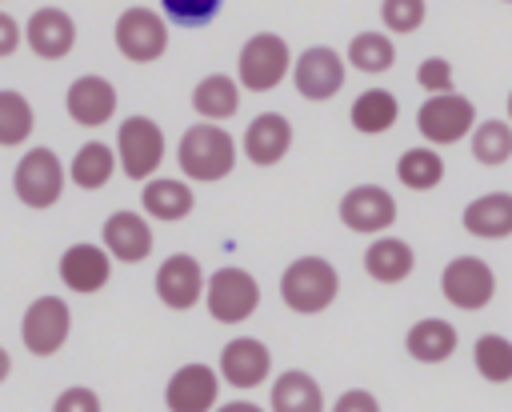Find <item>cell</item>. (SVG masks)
<instances>
[{"instance_id":"cell-37","label":"cell","mask_w":512,"mask_h":412,"mask_svg":"<svg viewBox=\"0 0 512 412\" xmlns=\"http://www.w3.org/2000/svg\"><path fill=\"white\" fill-rule=\"evenodd\" d=\"M56 412H100V396L92 392V388H64L60 396H56V404H52Z\"/></svg>"},{"instance_id":"cell-2","label":"cell","mask_w":512,"mask_h":412,"mask_svg":"<svg viewBox=\"0 0 512 412\" xmlns=\"http://www.w3.org/2000/svg\"><path fill=\"white\" fill-rule=\"evenodd\" d=\"M336 292H340V276L324 256H300L280 276V300L288 312H300V316L324 312L336 300Z\"/></svg>"},{"instance_id":"cell-8","label":"cell","mask_w":512,"mask_h":412,"mask_svg":"<svg viewBox=\"0 0 512 412\" xmlns=\"http://www.w3.org/2000/svg\"><path fill=\"white\" fill-rule=\"evenodd\" d=\"M472 124H476V104L460 92H432L416 112V132L428 144H456L472 132Z\"/></svg>"},{"instance_id":"cell-35","label":"cell","mask_w":512,"mask_h":412,"mask_svg":"<svg viewBox=\"0 0 512 412\" xmlns=\"http://www.w3.org/2000/svg\"><path fill=\"white\" fill-rule=\"evenodd\" d=\"M424 16H428V4L424 0H380V20L396 36L416 32L424 24Z\"/></svg>"},{"instance_id":"cell-14","label":"cell","mask_w":512,"mask_h":412,"mask_svg":"<svg viewBox=\"0 0 512 412\" xmlns=\"http://www.w3.org/2000/svg\"><path fill=\"white\" fill-rule=\"evenodd\" d=\"M220 400V372L212 364H184L168 376L164 404L172 412H208Z\"/></svg>"},{"instance_id":"cell-25","label":"cell","mask_w":512,"mask_h":412,"mask_svg":"<svg viewBox=\"0 0 512 412\" xmlns=\"http://www.w3.org/2000/svg\"><path fill=\"white\" fill-rule=\"evenodd\" d=\"M268 404H272V412H320L324 408V392L304 368H288V372L276 376Z\"/></svg>"},{"instance_id":"cell-28","label":"cell","mask_w":512,"mask_h":412,"mask_svg":"<svg viewBox=\"0 0 512 412\" xmlns=\"http://www.w3.org/2000/svg\"><path fill=\"white\" fill-rule=\"evenodd\" d=\"M116 168H120L116 164V148H108L104 140H88V144L76 148V156L68 164V180L76 188H84V192H96V188H104L112 180Z\"/></svg>"},{"instance_id":"cell-38","label":"cell","mask_w":512,"mask_h":412,"mask_svg":"<svg viewBox=\"0 0 512 412\" xmlns=\"http://www.w3.org/2000/svg\"><path fill=\"white\" fill-rule=\"evenodd\" d=\"M20 44H24V28L16 24V16H12V12H0V60H4V56H12Z\"/></svg>"},{"instance_id":"cell-10","label":"cell","mask_w":512,"mask_h":412,"mask_svg":"<svg viewBox=\"0 0 512 412\" xmlns=\"http://www.w3.org/2000/svg\"><path fill=\"white\" fill-rule=\"evenodd\" d=\"M72 332V312L64 304V296H36L28 308H24V320H20V340L32 356H56L64 348Z\"/></svg>"},{"instance_id":"cell-12","label":"cell","mask_w":512,"mask_h":412,"mask_svg":"<svg viewBox=\"0 0 512 412\" xmlns=\"http://www.w3.org/2000/svg\"><path fill=\"white\" fill-rule=\"evenodd\" d=\"M340 224L364 236H376L396 224V196L380 184H356L340 196Z\"/></svg>"},{"instance_id":"cell-31","label":"cell","mask_w":512,"mask_h":412,"mask_svg":"<svg viewBox=\"0 0 512 412\" xmlns=\"http://www.w3.org/2000/svg\"><path fill=\"white\" fill-rule=\"evenodd\" d=\"M472 156L484 168H500L512 160V124L508 120H480L472 124Z\"/></svg>"},{"instance_id":"cell-7","label":"cell","mask_w":512,"mask_h":412,"mask_svg":"<svg viewBox=\"0 0 512 412\" xmlns=\"http://www.w3.org/2000/svg\"><path fill=\"white\" fill-rule=\"evenodd\" d=\"M164 160V132L152 116H128L116 132V164L128 180H148L156 176Z\"/></svg>"},{"instance_id":"cell-17","label":"cell","mask_w":512,"mask_h":412,"mask_svg":"<svg viewBox=\"0 0 512 412\" xmlns=\"http://www.w3.org/2000/svg\"><path fill=\"white\" fill-rule=\"evenodd\" d=\"M60 280H64L68 292H80V296L100 292L112 280V256H108V248L104 244H88V240L64 248V256H60Z\"/></svg>"},{"instance_id":"cell-5","label":"cell","mask_w":512,"mask_h":412,"mask_svg":"<svg viewBox=\"0 0 512 412\" xmlns=\"http://www.w3.org/2000/svg\"><path fill=\"white\" fill-rule=\"evenodd\" d=\"M116 48L124 60L132 64H152L168 52V20L156 12V8H144V4H132L116 16Z\"/></svg>"},{"instance_id":"cell-4","label":"cell","mask_w":512,"mask_h":412,"mask_svg":"<svg viewBox=\"0 0 512 412\" xmlns=\"http://www.w3.org/2000/svg\"><path fill=\"white\" fill-rule=\"evenodd\" d=\"M204 304L208 316L220 324H244L256 308H260V284L248 268L240 264H224L204 280Z\"/></svg>"},{"instance_id":"cell-33","label":"cell","mask_w":512,"mask_h":412,"mask_svg":"<svg viewBox=\"0 0 512 412\" xmlns=\"http://www.w3.org/2000/svg\"><path fill=\"white\" fill-rule=\"evenodd\" d=\"M36 112L16 88H0V148H16L32 136Z\"/></svg>"},{"instance_id":"cell-9","label":"cell","mask_w":512,"mask_h":412,"mask_svg":"<svg viewBox=\"0 0 512 412\" xmlns=\"http://www.w3.org/2000/svg\"><path fill=\"white\" fill-rule=\"evenodd\" d=\"M344 76H348V60L328 44H312L292 60V84L312 104L332 100L344 88Z\"/></svg>"},{"instance_id":"cell-29","label":"cell","mask_w":512,"mask_h":412,"mask_svg":"<svg viewBox=\"0 0 512 412\" xmlns=\"http://www.w3.org/2000/svg\"><path fill=\"white\" fill-rule=\"evenodd\" d=\"M344 60H348L356 72L376 76V72H388V68L396 64V44H392V36H384V32H356V36L348 40Z\"/></svg>"},{"instance_id":"cell-26","label":"cell","mask_w":512,"mask_h":412,"mask_svg":"<svg viewBox=\"0 0 512 412\" xmlns=\"http://www.w3.org/2000/svg\"><path fill=\"white\" fill-rule=\"evenodd\" d=\"M192 108L200 112V120H232L236 108H240V80L224 76V72H212L204 76L196 88H192Z\"/></svg>"},{"instance_id":"cell-24","label":"cell","mask_w":512,"mask_h":412,"mask_svg":"<svg viewBox=\"0 0 512 412\" xmlns=\"http://www.w3.org/2000/svg\"><path fill=\"white\" fill-rule=\"evenodd\" d=\"M404 348L412 360L420 364H444L452 352H456V328L440 316H428V320H416L404 336Z\"/></svg>"},{"instance_id":"cell-22","label":"cell","mask_w":512,"mask_h":412,"mask_svg":"<svg viewBox=\"0 0 512 412\" xmlns=\"http://www.w3.org/2000/svg\"><path fill=\"white\" fill-rule=\"evenodd\" d=\"M192 204H196V196H192L188 180H176V176H148L144 180V192H140L144 216L172 224V220H184L192 212Z\"/></svg>"},{"instance_id":"cell-32","label":"cell","mask_w":512,"mask_h":412,"mask_svg":"<svg viewBox=\"0 0 512 412\" xmlns=\"http://www.w3.org/2000/svg\"><path fill=\"white\" fill-rule=\"evenodd\" d=\"M472 360H476V372H480L488 384H508V380H512V340H508V336L484 332V336L472 344Z\"/></svg>"},{"instance_id":"cell-16","label":"cell","mask_w":512,"mask_h":412,"mask_svg":"<svg viewBox=\"0 0 512 412\" xmlns=\"http://www.w3.org/2000/svg\"><path fill=\"white\" fill-rule=\"evenodd\" d=\"M24 44L40 56V60H64L76 48V20L64 8H36L24 24Z\"/></svg>"},{"instance_id":"cell-20","label":"cell","mask_w":512,"mask_h":412,"mask_svg":"<svg viewBox=\"0 0 512 412\" xmlns=\"http://www.w3.org/2000/svg\"><path fill=\"white\" fill-rule=\"evenodd\" d=\"M244 156L256 164V168H272V164H280L284 156H288V148H292V124H288V116H280V112H260L248 128H244Z\"/></svg>"},{"instance_id":"cell-39","label":"cell","mask_w":512,"mask_h":412,"mask_svg":"<svg viewBox=\"0 0 512 412\" xmlns=\"http://www.w3.org/2000/svg\"><path fill=\"white\" fill-rule=\"evenodd\" d=\"M336 408H340V412H352V408H364V412H372V408H380V400H376L372 392H344V396L336 400Z\"/></svg>"},{"instance_id":"cell-42","label":"cell","mask_w":512,"mask_h":412,"mask_svg":"<svg viewBox=\"0 0 512 412\" xmlns=\"http://www.w3.org/2000/svg\"><path fill=\"white\" fill-rule=\"evenodd\" d=\"M504 4H512V0H504Z\"/></svg>"},{"instance_id":"cell-6","label":"cell","mask_w":512,"mask_h":412,"mask_svg":"<svg viewBox=\"0 0 512 412\" xmlns=\"http://www.w3.org/2000/svg\"><path fill=\"white\" fill-rule=\"evenodd\" d=\"M12 192L28 208H52L64 196V164H60V156L52 148H28L16 160Z\"/></svg>"},{"instance_id":"cell-41","label":"cell","mask_w":512,"mask_h":412,"mask_svg":"<svg viewBox=\"0 0 512 412\" xmlns=\"http://www.w3.org/2000/svg\"><path fill=\"white\" fill-rule=\"evenodd\" d=\"M508 124H512V92H508Z\"/></svg>"},{"instance_id":"cell-36","label":"cell","mask_w":512,"mask_h":412,"mask_svg":"<svg viewBox=\"0 0 512 412\" xmlns=\"http://www.w3.org/2000/svg\"><path fill=\"white\" fill-rule=\"evenodd\" d=\"M416 84L432 96V92H452V84H456V72H452V64L444 60V56H428V60H420V68H416Z\"/></svg>"},{"instance_id":"cell-19","label":"cell","mask_w":512,"mask_h":412,"mask_svg":"<svg viewBox=\"0 0 512 412\" xmlns=\"http://www.w3.org/2000/svg\"><path fill=\"white\" fill-rule=\"evenodd\" d=\"M100 244L108 248L112 260H120V264H140V260H148V252H152V228H148V220H144L140 212L120 208V212H112V216L104 220Z\"/></svg>"},{"instance_id":"cell-1","label":"cell","mask_w":512,"mask_h":412,"mask_svg":"<svg viewBox=\"0 0 512 412\" xmlns=\"http://www.w3.org/2000/svg\"><path fill=\"white\" fill-rule=\"evenodd\" d=\"M176 164L188 180L196 184H216L236 168V140L216 124V120H200L192 124L180 144H176Z\"/></svg>"},{"instance_id":"cell-3","label":"cell","mask_w":512,"mask_h":412,"mask_svg":"<svg viewBox=\"0 0 512 412\" xmlns=\"http://www.w3.org/2000/svg\"><path fill=\"white\" fill-rule=\"evenodd\" d=\"M292 68V52H288V40L276 36V32H256L240 44V56H236V80L240 88L248 92H272L276 84H284Z\"/></svg>"},{"instance_id":"cell-40","label":"cell","mask_w":512,"mask_h":412,"mask_svg":"<svg viewBox=\"0 0 512 412\" xmlns=\"http://www.w3.org/2000/svg\"><path fill=\"white\" fill-rule=\"evenodd\" d=\"M8 372H12V356H8V348L0 344V384L8 380Z\"/></svg>"},{"instance_id":"cell-11","label":"cell","mask_w":512,"mask_h":412,"mask_svg":"<svg viewBox=\"0 0 512 412\" xmlns=\"http://www.w3.org/2000/svg\"><path fill=\"white\" fill-rule=\"evenodd\" d=\"M440 292H444L448 304H456L464 312H476L496 296V272L480 256H456L440 272Z\"/></svg>"},{"instance_id":"cell-15","label":"cell","mask_w":512,"mask_h":412,"mask_svg":"<svg viewBox=\"0 0 512 412\" xmlns=\"http://www.w3.org/2000/svg\"><path fill=\"white\" fill-rule=\"evenodd\" d=\"M64 108L80 128H100L116 116V84L108 76H76L64 92Z\"/></svg>"},{"instance_id":"cell-13","label":"cell","mask_w":512,"mask_h":412,"mask_svg":"<svg viewBox=\"0 0 512 412\" xmlns=\"http://www.w3.org/2000/svg\"><path fill=\"white\" fill-rule=\"evenodd\" d=\"M204 280H208V276H204L200 260L188 256V252H176V256H168V260L160 264V272H156V296H160L164 308L184 312V308H192V304L204 300Z\"/></svg>"},{"instance_id":"cell-30","label":"cell","mask_w":512,"mask_h":412,"mask_svg":"<svg viewBox=\"0 0 512 412\" xmlns=\"http://www.w3.org/2000/svg\"><path fill=\"white\" fill-rule=\"evenodd\" d=\"M396 180L404 184V188H412V192H428V188H436L440 180H444V160H440V152L428 144V148H408V152H400V160H396Z\"/></svg>"},{"instance_id":"cell-18","label":"cell","mask_w":512,"mask_h":412,"mask_svg":"<svg viewBox=\"0 0 512 412\" xmlns=\"http://www.w3.org/2000/svg\"><path fill=\"white\" fill-rule=\"evenodd\" d=\"M216 372H220L224 384H232V388H260V384L268 380V372H272V352H268V344H260L256 336H236V340L224 344Z\"/></svg>"},{"instance_id":"cell-27","label":"cell","mask_w":512,"mask_h":412,"mask_svg":"<svg viewBox=\"0 0 512 412\" xmlns=\"http://www.w3.org/2000/svg\"><path fill=\"white\" fill-rule=\"evenodd\" d=\"M348 120H352L356 132L380 136V132H388V128L400 120V100H396L388 88H364V92L352 100Z\"/></svg>"},{"instance_id":"cell-34","label":"cell","mask_w":512,"mask_h":412,"mask_svg":"<svg viewBox=\"0 0 512 412\" xmlns=\"http://www.w3.org/2000/svg\"><path fill=\"white\" fill-rule=\"evenodd\" d=\"M224 0H160V12L176 28H204L220 16Z\"/></svg>"},{"instance_id":"cell-21","label":"cell","mask_w":512,"mask_h":412,"mask_svg":"<svg viewBox=\"0 0 512 412\" xmlns=\"http://www.w3.org/2000/svg\"><path fill=\"white\" fill-rule=\"evenodd\" d=\"M416 268V252L408 240L400 236H388V232H376V240L364 248V272L376 280V284H400L408 280Z\"/></svg>"},{"instance_id":"cell-23","label":"cell","mask_w":512,"mask_h":412,"mask_svg":"<svg viewBox=\"0 0 512 412\" xmlns=\"http://www.w3.org/2000/svg\"><path fill=\"white\" fill-rule=\"evenodd\" d=\"M464 228L480 240H504L512 236V192H484L472 204H464Z\"/></svg>"}]
</instances>
